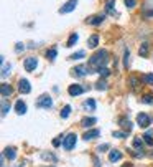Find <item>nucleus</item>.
<instances>
[{"mask_svg":"<svg viewBox=\"0 0 153 167\" xmlns=\"http://www.w3.org/2000/svg\"><path fill=\"white\" fill-rule=\"evenodd\" d=\"M140 83H142V80L135 78V76H130V78H128V84H130V88L134 89V91H135L137 88H138V84H140Z\"/></svg>","mask_w":153,"mask_h":167,"instance_id":"20","label":"nucleus"},{"mask_svg":"<svg viewBox=\"0 0 153 167\" xmlns=\"http://www.w3.org/2000/svg\"><path fill=\"white\" fill-rule=\"evenodd\" d=\"M61 142H63L61 139H54L53 141V146H54V147H58V146H61Z\"/></svg>","mask_w":153,"mask_h":167,"instance_id":"41","label":"nucleus"},{"mask_svg":"<svg viewBox=\"0 0 153 167\" xmlns=\"http://www.w3.org/2000/svg\"><path fill=\"white\" fill-rule=\"evenodd\" d=\"M109 147H110L109 144H102V146H99V147H97V150H99V152H106Z\"/></svg>","mask_w":153,"mask_h":167,"instance_id":"39","label":"nucleus"},{"mask_svg":"<svg viewBox=\"0 0 153 167\" xmlns=\"http://www.w3.org/2000/svg\"><path fill=\"white\" fill-rule=\"evenodd\" d=\"M23 66H25L26 71H33V70H36V66H38V60H36L35 56H30V58H26L25 61H23Z\"/></svg>","mask_w":153,"mask_h":167,"instance_id":"6","label":"nucleus"},{"mask_svg":"<svg viewBox=\"0 0 153 167\" xmlns=\"http://www.w3.org/2000/svg\"><path fill=\"white\" fill-rule=\"evenodd\" d=\"M138 55H140V56H143V58L148 55V43H147V42L142 43V46H140V50H138Z\"/></svg>","mask_w":153,"mask_h":167,"instance_id":"24","label":"nucleus"},{"mask_svg":"<svg viewBox=\"0 0 153 167\" xmlns=\"http://www.w3.org/2000/svg\"><path fill=\"white\" fill-rule=\"evenodd\" d=\"M9 111H10V101H7V98H3V101H2V114L5 116Z\"/></svg>","mask_w":153,"mask_h":167,"instance_id":"22","label":"nucleus"},{"mask_svg":"<svg viewBox=\"0 0 153 167\" xmlns=\"http://www.w3.org/2000/svg\"><path fill=\"white\" fill-rule=\"evenodd\" d=\"M84 108H86V109H91V111H94V109H96V101H94V99H87L86 103H84Z\"/></svg>","mask_w":153,"mask_h":167,"instance_id":"30","label":"nucleus"},{"mask_svg":"<svg viewBox=\"0 0 153 167\" xmlns=\"http://www.w3.org/2000/svg\"><path fill=\"white\" fill-rule=\"evenodd\" d=\"M96 123H97L96 117H84V119L81 121V126H82V128H92Z\"/></svg>","mask_w":153,"mask_h":167,"instance_id":"17","label":"nucleus"},{"mask_svg":"<svg viewBox=\"0 0 153 167\" xmlns=\"http://www.w3.org/2000/svg\"><path fill=\"white\" fill-rule=\"evenodd\" d=\"M99 134H100L99 129H91V131H87L86 134H84V139H86V141L96 139V137H99Z\"/></svg>","mask_w":153,"mask_h":167,"instance_id":"15","label":"nucleus"},{"mask_svg":"<svg viewBox=\"0 0 153 167\" xmlns=\"http://www.w3.org/2000/svg\"><path fill=\"white\" fill-rule=\"evenodd\" d=\"M22 50H25V46H23V43H17V46H15V51L20 53Z\"/></svg>","mask_w":153,"mask_h":167,"instance_id":"40","label":"nucleus"},{"mask_svg":"<svg viewBox=\"0 0 153 167\" xmlns=\"http://www.w3.org/2000/svg\"><path fill=\"white\" fill-rule=\"evenodd\" d=\"M142 81H143V83H147V84H151L153 83V73H147V75H143Z\"/></svg>","mask_w":153,"mask_h":167,"instance_id":"28","label":"nucleus"},{"mask_svg":"<svg viewBox=\"0 0 153 167\" xmlns=\"http://www.w3.org/2000/svg\"><path fill=\"white\" fill-rule=\"evenodd\" d=\"M143 103H145V104H151V103H153V96H151V95H145V96H143Z\"/></svg>","mask_w":153,"mask_h":167,"instance_id":"37","label":"nucleus"},{"mask_svg":"<svg viewBox=\"0 0 153 167\" xmlns=\"http://www.w3.org/2000/svg\"><path fill=\"white\" fill-rule=\"evenodd\" d=\"M96 89H99V91H106L107 89V81L106 80H99L97 83H96Z\"/></svg>","mask_w":153,"mask_h":167,"instance_id":"23","label":"nucleus"},{"mask_svg":"<svg viewBox=\"0 0 153 167\" xmlns=\"http://www.w3.org/2000/svg\"><path fill=\"white\" fill-rule=\"evenodd\" d=\"M142 146H143V139H140V137H135V139H134V147H135V149H142Z\"/></svg>","mask_w":153,"mask_h":167,"instance_id":"34","label":"nucleus"},{"mask_svg":"<svg viewBox=\"0 0 153 167\" xmlns=\"http://www.w3.org/2000/svg\"><path fill=\"white\" fill-rule=\"evenodd\" d=\"M125 136H127V132H123V131H117V132H114V137H117V139H123Z\"/></svg>","mask_w":153,"mask_h":167,"instance_id":"38","label":"nucleus"},{"mask_svg":"<svg viewBox=\"0 0 153 167\" xmlns=\"http://www.w3.org/2000/svg\"><path fill=\"white\" fill-rule=\"evenodd\" d=\"M123 2H125L127 9H134V7L137 5V0H123Z\"/></svg>","mask_w":153,"mask_h":167,"instance_id":"36","label":"nucleus"},{"mask_svg":"<svg viewBox=\"0 0 153 167\" xmlns=\"http://www.w3.org/2000/svg\"><path fill=\"white\" fill-rule=\"evenodd\" d=\"M84 56H86V53L81 50V51H78V53H72V55L69 56V60H81V58H84Z\"/></svg>","mask_w":153,"mask_h":167,"instance_id":"31","label":"nucleus"},{"mask_svg":"<svg viewBox=\"0 0 153 167\" xmlns=\"http://www.w3.org/2000/svg\"><path fill=\"white\" fill-rule=\"evenodd\" d=\"M15 111H17V114H25L26 113V104L23 103L22 99H18L17 104H15Z\"/></svg>","mask_w":153,"mask_h":167,"instance_id":"14","label":"nucleus"},{"mask_svg":"<svg viewBox=\"0 0 153 167\" xmlns=\"http://www.w3.org/2000/svg\"><path fill=\"white\" fill-rule=\"evenodd\" d=\"M123 167H130V165H128V164H125V165H123Z\"/></svg>","mask_w":153,"mask_h":167,"instance_id":"43","label":"nucleus"},{"mask_svg":"<svg viewBox=\"0 0 153 167\" xmlns=\"http://www.w3.org/2000/svg\"><path fill=\"white\" fill-rule=\"evenodd\" d=\"M78 40H79V36H78V33H72L71 36H69V40H68V43H66V46L68 48H71V46H74L76 43H78Z\"/></svg>","mask_w":153,"mask_h":167,"instance_id":"21","label":"nucleus"},{"mask_svg":"<svg viewBox=\"0 0 153 167\" xmlns=\"http://www.w3.org/2000/svg\"><path fill=\"white\" fill-rule=\"evenodd\" d=\"M12 70V65H3V70H2V78H7L9 73Z\"/></svg>","mask_w":153,"mask_h":167,"instance_id":"33","label":"nucleus"},{"mask_svg":"<svg viewBox=\"0 0 153 167\" xmlns=\"http://www.w3.org/2000/svg\"><path fill=\"white\" fill-rule=\"evenodd\" d=\"M87 73H91V70H89V66H84V65H79V66H76L74 70H72V75H74V76H79V78L86 76Z\"/></svg>","mask_w":153,"mask_h":167,"instance_id":"7","label":"nucleus"},{"mask_svg":"<svg viewBox=\"0 0 153 167\" xmlns=\"http://www.w3.org/2000/svg\"><path fill=\"white\" fill-rule=\"evenodd\" d=\"M12 93H13V88L7 83H2V86H0V95H2V98H10Z\"/></svg>","mask_w":153,"mask_h":167,"instance_id":"8","label":"nucleus"},{"mask_svg":"<svg viewBox=\"0 0 153 167\" xmlns=\"http://www.w3.org/2000/svg\"><path fill=\"white\" fill-rule=\"evenodd\" d=\"M120 159H122V152H120V150H117V149L110 150V154H109V161L110 162H117V161H120Z\"/></svg>","mask_w":153,"mask_h":167,"instance_id":"13","label":"nucleus"},{"mask_svg":"<svg viewBox=\"0 0 153 167\" xmlns=\"http://www.w3.org/2000/svg\"><path fill=\"white\" fill-rule=\"evenodd\" d=\"M18 89H20V93H23V95H28V93L31 91L28 80H20V83H18Z\"/></svg>","mask_w":153,"mask_h":167,"instance_id":"11","label":"nucleus"},{"mask_svg":"<svg viewBox=\"0 0 153 167\" xmlns=\"http://www.w3.org/2000/svg\"><path fill=\"white\" fill-rule=\"evenodd\" d=\"M97 73H99L100 76H104V78H107V76L110 75V71H109L106 66H104V68H99V70H97Z\"/></svg>","mask_w":153,"mask_h":167,"instance_id":"35","label":"nucleus"},{"mask_svg":"<svg viewBox=\"0 0 153 167\" xmlns=\"http://www.w3.org/2000/svg\"><path fill=\"white\" fill-rule=\"evenodd\" d=\"M97 45H99V35L89 36V40H87V46H89V48H96Z\"/></svg>","mask_w":153,"mask_h":167,"instance_id":"18","label":"nucleus"},{"mask_svg":"<svg viewBox=\"0 0 153 167\" xmlns=\"http://www.w3.org/2000/svg\"><path fill=\"white\" fill-rule=\"evenodd\" d=\"M119 126H120L122 129H125V132H127V131L130 132L132 128H134V126H132V121L127 119V117H120V119H119Z\"/></svg>","mask_w":153,"mask_h":167,"instance_id":"10","label":"nucleus"},{"mask_svg":"<svg viewBox=\"0 0 153 167\" xmlns=\"http://www.w3.org/2000/svg\"><path fill=\"white\" fill-rule=\"evenodd\" d=\"M41 157L45 159V161H51V162H56V161H58V159H56V156H54V154H51V152H43Z\"/></svg>","mask_w":153,"mask_h":167,"instance_id":"26","label":"nucleus"},{"mask_svg":"<svg viewBox=\"0 0 153 167\" xmlns=\"http://www.w3.org/2000/svg\"><path fill=\"white\" fill-rule=\"evenodd\" d=\"M102 22H104V15H94V17L87 18V23H89V25H94V27L100 25Z\"/></svg>","mask_w":153,"mask_h":167,"instance_id":"12","label":"nucleus"},{"mask_svg":"<svg viewBox=\"0 0 153 167\" xmlns=\"http://www.w3.org/2000/svg\"><path fill=\"white\" fill-rule=\"evenodd\" d=\"M56 55H58V50H56V48L53 46L51 50H48V53H46V58L50 60V61H53V60L56 58Z\"/></svg>","mask_w":153,"mask_h":167,"instance_id":"25","label":"nucleus"},{"mask_svg":"<svg viewBox=\"0 0 153 167\" xmlns=\"http://www.w3.org/2000/svg\"><path fill=\"white\" fill-rule=\"evenodd\" d=\"M76 137H78V136H76L74 132L68 134V136L64 137V141H63V147L66 149V150H71L76 146Z\"/></svg>","mask_w":153,"mask_h":167,"instance_id":"4","label":"nucleus"},{"mask_svg":"<svg viewBox=\"0 0 153 167\" xmlns=\"http://www.w3.org/2000/svg\"><path fill=\"white\" fill-rule=\"evenodd\" d=\"M114 5H115V0H107V3H106V10H107L110 15H114V17H115V15H117V12L114 10Z\"/></svg>","mask_w":153,"mask_h":167,"instance_id":"19","label":"nucleus"},{"mask_svg":"<svg viewBox=\"0 0 153 167\" xmlns=\"http://www.w3.org/2000/svg\"><path fill=\"white\" fill-rule=\"evenodd\" d=\"M36 106H38V108H46V109H50L51 106H53V99H51V96L43 95V96L38 98V101H36Z\"/></svg>","mask_w":153,"mask_h":167,"instance_id":"2","label":"nucleus"},{"mask_svg":"<svg viewBox=\"0 0 153 167\" xmlns=\"http://www.w3.org/2000/svg\"><path fill=\"white\" fill-rule=\"evenodd\" d=\"M151 136H153V132H151V131H148V132L143 136V141L147 142L148 146H153V137H151Z\"/></svg>","mask_w":153,"mask_h":167,"instance_id":"27","label":"nucleus"},{"mask_svg":"<svg viewBox=\"0 0 153 167\" xmlns=\"http://www.w3.org/2000/svg\"><path fill=\"white\" fill-rule=\"evenodd\" d=\"M107 61H109L107 50H99L89 58V65H87V66H89V70L92 73V71H97L99 68H104L107 65Z\"/></svg>","mask_w":153,"mask_h":167,"instance_id":"1","label":"nucleus"},{"mask_svg":"<svg viewBox=\"0 0 153 167\" xmlns=\"http://www.w3.org/2000/svg\"><path fill=\"white\" fill-rule=\"evenodd\" d=\"M143 15H145V17H153V10H150V12H143Z\"/></svg>","mask_w":153,"mask_h":167,"instance_id":"42","label":"nucleus"},{"mask_svg":"<svg viewBox=\"0 0 153 167\" xmlns=\"http://www.w3.org/2000/svg\"><path fill=\"white\" fill-rule=\"evenodd\" d=\"M76 7H78V0H68L61 9H59V13H69V12H72Z\"/></svg>","mask_w":153,"mask_h":167,"instance_id":"5","label":"nucleus"},{"mask_svg":"<svg viewBox=\"0 0 153 167\" xmlns=\"http://www.w3.org/2000/svg\"><path fill=\"white\" fill-rule=\"evenodd\" d=\"M82 91H84V88L81 84H71V86L68 88V93H69L71 96H79V95H82Z\"/></svg>","mask_w":153,"mask_h":167,"instance_id":"9","label":"nucleus"},{"mask_svg":"<svg viewBox=\"0 0 153 167\" xmlns=\"http://www.w3.org/2000/svg\"><path fill=\"white\" fill-rule=\"evenodd\" d=\"M3 156H5L9 161H15V157H17V152H15V147H7L3 150Z\"/></svg>","mask_w":153,"mask_h":167,"instance_id":"16","label":"nucleus"},{"mask_svg":"<svg viewBox=\"0 0 153 167\" xmlns=\"http://www.w3.org/2000/svg\"><path fill=\"white\" fill-rule=\"evenodd\" d=\"M137 124L140 126V128H143V129H147L148 126L151 124V117L148 116V114H145V113H140L138 116H137Z\"/></svg>","mask_w":153,"mask_h":167,"instance_id":"3","label":"nucleus"},{"mask_svg":"<svg viewBox=\"0 0 153 167\" xmlns=\"http://www.w3.org/2000/svg\"><path fill=\"white\" fill-rule=\"evenodd\" d=\"M69 114H71V106L66 104V106L63 108V111H61V117H63V119H66V117L69 116Z\"/></svg>","mask_w":153,"mask_h":167,"instance_id":"29","label":"nucleus"},{"mask_svg":"<svg viewBox=\"0 0 153 167\" xmlns=\"http://www.w3.org/2000/svg\"><path fill=\"white\" fill-rule=\"evenodd\" d=\"M128 65H130V51L125 50V53H123V66L128 68Z\"/></svg>","mask_w":153,"mask_h":167,"instance_id":"32","label":"nucleus"}]
</instances>
